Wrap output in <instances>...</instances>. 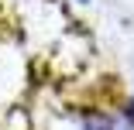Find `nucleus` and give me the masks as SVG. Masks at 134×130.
<instances>
[{
  "mask_svg": "<svg viewBox=\"0 0 134 130\" xmlns=\"http://www.w3.org/2000/svg\"><path fill=\"white\" fill-rule=\"evenodd\" d=\"M72 130H134V103L114 110H86L72 120Z\"/></svg>",
  "mask_w": 134,
  "mask_h": 130,
  "instance_id": "f257e3e1",
  "label": "nucleus"
},
{
  "mask_svg": "<svg viewBox=\"0 0 134 130\" xmlns=\"http://www.w3.org/2000/svg\"><path fill=\"white\" fill-rule=\"evenodd\" d=\"M76 4H83V7H86V4H93V0H76Z\"/></svg>",
  "mask_w": 134,
  "mask_h": 130,
  "instance_id": "f03ea898",
  "label": "nucleus"
}]
</instances>
